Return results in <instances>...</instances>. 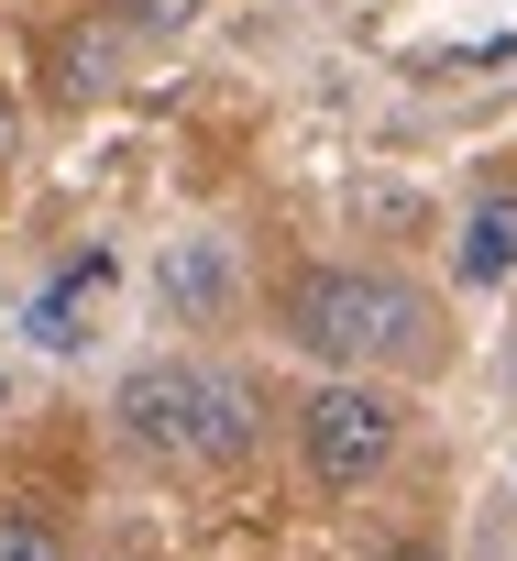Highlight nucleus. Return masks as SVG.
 <instances>
[{"instance_id": "7", "label": "nucleus", "mask_w": 517, "mask_h": 561, "mask_svg": "<svg viewBox=\"0 0 517 561\" xmlns=\"http://www.w3.org/2000/svg\"><path fill=\"white\" fill-rule=\"evenodd\" d=\"M253 451V386L242 375H209V397H198V440H187V462H242Z\"/></svg>"}, {"instance_id": "5", "label": "nucleus", "mask_w": 517, "mask_h": 561, "mask_svg": "<svg viewBox=\"0 0 517 561\" xmlns=\"http://www.w3.org/2000/svg\"><path fill=\"white\" fill-rule=\"evenodd\" d=\"M165 309L176 320H220L231 309V253L220 242H176L165 253Z\"/></svg>"}, {"instance_id": "3", "label": "nucleus", "mask_w": 517, "mask_h": 561, "mask_svg": "<svg viewBox=\"0 0 517 561\" xmlns=\"http://www.w3.org/2000/svg\"><path fill=\"white\" fill-rule=\"evenodd\" d=\"M198 397H209V375H198V364H143V375L122 386V408H111V419H122V440H133V451L176 462V451L198 440Z\"/></svg>"}, {"instance_id": "2", "label": "nucleus", "mask_w": 517, "mask_h": 561, "mask_svg": "<svg viewBox=\"0 0 517 561\" xmlns=\"http://www.w3.org/2000/svg\"><path fill=\"white\" fill-rule=\"evenodd\" d=\"M397 440H407V408H397L375 375H331V386L298 408V462H309L320 495H364V484L397 462Z\"/></svg>"}, {"instance_id": "11", "label": "nucleus", "mask_w": 517, "mask_h": 561, "mask_svg": "<svg viewBox=\"0 0 517 561\" xmlns=\"http://www.w3.org/2000/svg\"><path fill=\"white\" fill-rule=\"evenodd\" d=\"M0 397H12V375H0Z\"/></svg>"}, {"instance_id": "9", "label": "nucleus", "mask_w": 517, "mask_h": 561, "mask_svg": "<svg viewBox=\"0 0 517 561\" xmlns=\"http://www.w3.org/2000/svg\"><path fill=\"white\" fill-rule=\"evenodd\" d=\"M133 12H143V23H187V12H198V0H133Z\"/></svg>"}, {"instance_id": "6", "label": "nucleus", "mask_w": 517, "mask_h": 561, "mask_svg": "<svg viewBox=\"0 0 517 561\" xmlns=\"http://www.w3.org/2000/svg\"><path fill=\"white\" fill-rule=\"evenodd\" d=\"M451 275H462V287H506V275H517V198H484V209L462 220Z\"/></svg>"}, {"instance_id": "4", "label": "nucleus", "mask_w": 517, "mask_h": 561, "mask_svg": "<svg viewBox=\"0 0 517 561\" xmlns=\"http://www.w3.org/2000/svg\"><path fill=\"white\" fill-rule=\"evenodd\" d=\"M100 287H111V253H78L56 287L34 298V342L45 353H89V320H100Z\"/></svg>"}, {"instance_id": "10", "label": "nucleus", "mask_w": 517, "mask_h": 561, "mask_svg": "<svg viewBox=\"0 0 517 561\" xmlns=\"http://www.w3.org/2000/svg\"><path fill=\"white\" fill-rule=\"evenodd\" d=\"M375 561H440V539H397V550H375Z\"/></svg>"}, {"instance_id": "8", "label": "nucleus", "mask_w": 517, "mask_h": 561, "mask_svg": "<svg viewBox=\"0 0 517 561\" xmlns=\"http://www.w3.org/2000/svg\"><path fill=\"white\" fill-rule=\"evenodd\" d=\"M0 561H67V539L45 517H0Z\"/></svg>"}, {"instance_id": "1", "label": "nucleus", "mask_w": 517, "mask_h": 561, "mask_svg": "<svg viewBox=\"0 0 517 561\" xmlns=\"http://www.w3.org/2000/svg\"><path fill=\"white\" fill-rule=\"evenodd\" d=\"M287 342L342 364V375H364V364L429 353V309H418V287H397V275H375V264H309L287 287Z\"/></svg>"}]
</instances>
